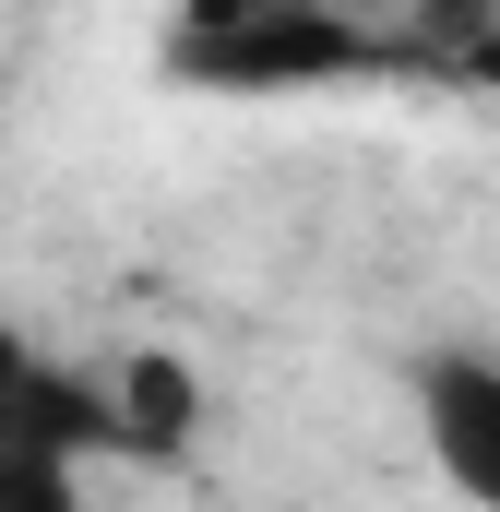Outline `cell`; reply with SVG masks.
I'll return each mask as SVG.
<instances>
[{
	"label": "cell",
	"mask_w": 500,
	"mask_h": 512,
	"mask_svg": "<svg viewBox=\"0 0 500 512\" xmlns=\"http://www.w3.org/2000/svg\"><path fill=\"white\" fill-rule=\"evenodd\" d=\"M96 393H108V453L120 465H179L203 441V370L167 358V346H131L120 370H96Z\"/></svg>",
	"instance_id": "3"
},
{
	"label": "cell",
	"mask_w": 500,
	"mask_h": 512,
	"mask_svg": "<svg viewBox=\"0 0 500 512\" xmlns=\"http://www.w3.org/2000/svg\"><path fill=\"white\" fill-rule=\"evenodd\" d=\"M48 370H60V358H36V346H24V334L0 322V417H36V393H48Z\"/></svg>",
	"instance_id": "4"
},
{
	"label": "cell",
	"mask_w": 500,
	"mask_h": 512,
	"mask_svg": "<svg viewBox=\"0 0 500 512\" xmlns=\"http://www.w3.org/2000/svg\"><path fill=\"white\" fill-rule=\"evenodd\" d=\"M417 441H429V465H441V489L465 512H500V358L489 346H429L417 370Z\"/></svg>",
	"instance_id": "2"
},
{
	"label": "cell",
	"mask_w": 500,
	"mask_h": 512,
	"mask_svg": "<svg viewBox=\"0 0 500 512\" xmlns=\"http://www.w3.org/2000/svg\"><path fill=\"white\" fill-rule=\"evenodd\" d=\"M12 512H84V465H24Z\"/></svg>",
	"instance_id": "5"
},
{
	"label": "cell",
	"mask_w": 500,
	"mask_h": 512,
	"mask_svg": "<svg viewBox=\"0 0 500 512\" xmlns=\"http://www.w3.org/2000/svg\"><path fill=\"white\" fill-rule=\"evenodd\" d=\"M155 60L191 96H322L405 72V36L370 24L358 0H179Z\"/></svg>",
	"instance_id": "1"
}]
</instances>
